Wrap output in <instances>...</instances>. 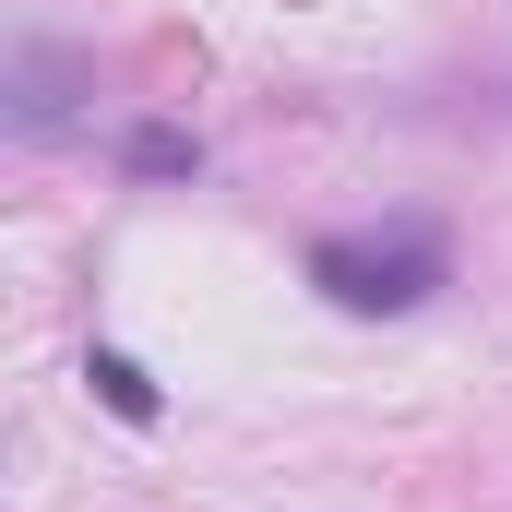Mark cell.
<instances>
[{
  "label": "cell",
  "mask_w": 512,
  "mask_h": 512,
  "mask_svg": "<svg viewBox=\"0 0 512 512\" xmlns=\"http://www.w3.org/2000/svg\"><path fill=\"white\" fill-rule=\"evenodd\" d=\"M441 274H453V239H441L429 215L346 227V239H322V251H310V286H322L334 310H417Z\"/></svg>",
  "instance_id": "1"
},
{
  "label": "cell",
  "mask_w": 512,
  "mask_h": 512,
  "mask_svg": "<svg viewBox=\"0 0 512 512\" xmlns=\"http://www.w3.org/2000/svg\"><path fill=\"white\" fill-rule=\"evenodd\" d=\"M84 382H96V393H108V405H120V417H131V429H143V417H155V382H143V370H131V358H120V346H96V358H84Z\"/></svg>",
  "instance_id": "2"
},
{
  "label": "cell",
  "mask_w": 512,
  "mask_h": 512,
  "mask_svg": "<svg viewBox=\"0 0 512 512\" xmlns=\"http://www.w3.org/2000/svg\"><path fill=\"white\" fill-rule=\"evenodd\" d=\"M120 155L143 167V179H191V167H203V143H191V131H131Z\"/></svg>",
  "instance_id": "3"
}]
</instances>
